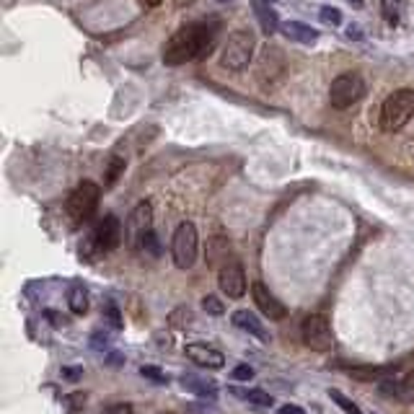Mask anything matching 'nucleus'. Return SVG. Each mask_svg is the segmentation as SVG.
<instances>
[{
    "mask_svg": "<svg viewBox=\"0 0 414 414\" xmlns=\"http://www.w3.org/2000/svg\"><path fill=\"white\" fill-rule=\"evenodd\" d=\"M197 251H199L197 228H195V223H181L177 228V233H174V241H171L174 264L179 269H192L195 262H197Z\"/></svg>",
    "mask_w": 414,
    "mask_h": 414,
    "instance_id": "nucleus-6",
    "label": "nucleus"
},
{
    "mask_svg": "<svg viewBox=\"0 0 414 414\" xmlns=\"http://www.w3.org/2000/svg\"><path fill=\"white\" fill-rule=\"evenodd\" d=\"M99 199H101V189L99 184H93V181H80L78 187L73 189V195L68 197V215L73 223H86L93 217L96 213V207H99Z\"/></svg>",
    "mask_w": 414,
    "mask_h": 414,
    "instance_id": "nucleus-4",
    "label": "nucleus"
},
{
    "mask_svg": "<svg viewBox=\"0 0 414 414\" xmlns=\"http://www.w3.org/2000/svg\"><path fill=\"white\" fill-rule=\"evenodd\" d=\"M217 3H231V0H217Z\"/></svg>",
    "mask_w": 414,
    "mask_h": 414,
    "instance_id": "nucleus-33",
    "label": "nucleus"
},
{
    "mask_svg": "<svg viewBox=\"0 0 414 414\" xmlns=\"http://www.w3.org/2000/svg\"><path fill=\"white\" fill-rule=\"evenodd\" d=\"M233 378H236V381H251V378H254V368H249V365H238L236 370H233Z\"/></svg>",
    "mask_w": 414,
    "mask_h": 414,
    "instance_id": "nucleus-28",
    "label": "nucleus"
},
{
    "mask_svg": "<svg viewBox=\"0 0 414 414\" xmlns=\"http://www.w3.org/2000/svg\"><path fill=\"white\" fill-rule=\"evenodd\" d=\"M91 244L96 246L99 254H107V251H114V249L122 244V223H119L114 215H104L99 220V226L91 236Z\"/></svg>",
    "mask_w": 414,
    "mask_h": 414,
    "instance_id": "nucleus-10",
    "label": "nucleus"
},
{
    "mask_svg": "<svg viewBox=\"0 0 414 414\" xmlns=\"http://www.w3.org/2000/svg\"><path fill=\"white\" fill-rule=\"evenodd\" d=\"M233 324H236L241 332L257 336V339H262V342H269V332L264 329V324L257 318V314H251V311H246V308H241V311L233 314Z\"/></svg>",
    "mask_w": 414,
    "mask_h": 414,
    "instance_id": "nucleus-16",
    "label": "nucleus"
},
{
    "mask_svg": "<svg viewBox=\"0 0 414 414\" xmlns=\"http://www.w3.org/2000/svg\"><path fill=\"white\" fill-rule=\"evenodd\" d=\"M181 384H184V388H189V391H195L199 396H215V384H205V381H199L195 375H181Z\"/></svg>",
    "mask_w": 414,
    "mask_h": 414,
    "instance_id": "nucleus-20",
    "label": "nucleus"
},
{
    "mask_svg": "<svg viewBox=\"0 0 414 414\" xmlns=\"http://www.w3.org/2000/svg\"><path fill=\"white\" fill-rule=\"evenodd\" d=\"M378 391L384 396H391L396 402H414V373H406V375H394V378H386L378 384Z\"/></svg>",
    "mask_w": 414,
    "mask_h": 414,
    "instance_id": "nucleus-13",
    "label": "nucleus"
},
{
    "mask_svg": "<svg viewBox=\"0 0 414 414\" xmlns=\"http://www.w3.org/2000/svg\"><path fill=\"white\" fill-rule=\"evenodd\" d=\"M254 13H257L259 24H262V29H264L267 34H275V31L282 26L280 19H277L275 8L267 6V0H254Z\"/></svg>",
    "mask_w": 414,
    "mask_h": 414,
    "instance_id": "nucleus-18",
    "label": "nucleus"
},
{
    "mask_svg": "<svg viewBox=\"0 0 414 414\" xmlns=\"http://www.w3.org/2000/svg\"><path fill=\"white\" fill-rule=\"evenodd\" d=\"M122 171H125V158H111L107 166V187H111L119 177H122Z\"/></svg>",
    "mask_w": 414,
    "mask_h": 414,
    "instance_id": "nucleus-22",
    "label": "nucleus"
},
{
    "mask_svg": "<svg viewBox=\"0 0 414 414\" xmlns=\"http://www.w3.org/2000/svg\"><path fill=\"white\" fill-rule=\"evenodd\" d=\"M150 231H153V207L150 202H140L127 217V244L132 249H140L143 244V238L148 236Z\"/></svg>",
    "mask_w": 414,
    "mask_h": 414,
    "instance_id": "nucleus-9",
    "label": "nucleus"
},
{
    "mask_svg": "<svg viewBox=\"0 0 414 414\" xmlns=\"http://www.w3.org/2000/svg\"><path fill=\"white\" fill-rule=\"evenodd\" d=\"M282 34H285L290 42H300V44H311V42L318 39V31L311 29L303 21H285V24H282Z\"/></svg>",
    "mask_w": 414,
    "mask_h": 414,
    "instance_id": "nucleus-17",
    "label": "nucleus"
},
{
    "mask_svg": "<svg viewBox=\"0 0 414 414\" xmlns=\"http://www.w3.org/2000/svg\"><path fill=\"white\" fill-rule=\"evenodd\" d=\"M231 262H236V259H233V251H231L228 238L223 236L210 238V241H207V264L223 269V267L231 264Z\"/></svg>",
    "mask_w": 414,
    "mask_h": 414,
    "instance_id": "nucleus-15",
    "label": "nucleus"
},
{
    "mask_svg": "<svg viewBox=\"0 0 414 414\" xmlns=\"http://www.w3.org/2000/svg\"><path fill=\"white\" fill-rule=\"evenodd\" d=\"M184 352H187V357L195 365H202V368H210V370H220V368L226 365V357H223V352H217V350L202 345V342L187 345V347H184Z\"/></svg>",
    "mask_w": 414,
    "mask_h": 414,
    "instance_id": "nucleus-14",
    "label": "nucleus"
},
{
    "mask_svg": "<svg viewBox=\"0 0 414 414\" xmlns=\"http://www.w3.org/2000/svg\"><path fill=\"white\" fill-rule=\"evenodd\" d=\"M329 396H332V402H336V404L342 406V412L345 414H363L360 412V406H357L352 399H347L342 391H329Z\"/></svg>",
    "mask_w": 414,
    "mask_h": 414,
    "instance_id": "nucleus-21",
    "label": "nucleus"
},
{
    "mask_svg": "<svg viewBox=\"0 0 414 414\" xmlns=\"http://www.w3.org/2000/svg\"><path fill=\"white\" fill-rule=\"evenodd\" d=\"M89 290L83 285H70V290H68V306H70V311L75 316H83L86 311H89Z\"/></svg>",
    "mask_w": 414,
    "mask_h": 414,
    "instance_id": "nucleus-19",
    "label": "nucleus"
},
{
    "mask_svg": "<svg viewBox=\"0 0 414 414\" xmlns=\"http://www.w3.org/2000/svg\"><path fill=\"white\" fill-rule=\"evenodd\" d=\"M202 308H205L210 316H220L223 311H226V306L220 303V298H215V296H205V298H202Z\"/></svg>",
    "mask_w": 414,
    "mask_h": 414,
    "instance_id": "nucleus-24",
    "label": "nucleus"
},
{
    "mask_svg": "<svg viewBox=\"0 0 414 414\" xmlns=\"http://www.w3.org/2000/svg\"><path fill=\"white\" fill-rule=\"evenodd\" d=\"M251 298H254L257 308L267 316V318H269V321H280V318H285V314H287L285 306H282V303L269 293V287H267L264 282H254V285H251Z\"/></svg>",
    "mask_w": 414,
    "mask_h": 414,
    "instance_id": "nucleus-12",
    "label": "nucleus"
},
{
    "mask_svg": "<svg viewBox=\"0 0 414 414\" xmlns=\"http://www.w3.org/2000/svg\"><path fill=\"white\" fill-rule=\"evenodd\" d=\"M197 0H177V8H187V6H195Z\"/></svg>",
    "mask_w": 414,
    "mask_h": 414,
    "instance_id": "nucleus-30",
    "label": "nucleus"
},
{
    "mask_svg": "<svg viewBox=\"0 0 414 414\" xmlns=\"http://www.w3.org/2000/svg\"><path fill=\"white\" fill-rule=\"evenodd\" d=\"M318 16H321V21H324L326 26H339V24H342V13H339L336 8H332V6L321 8V13H318Z\"/></svg>",
    "mask_w": 414,
    "mask_h": 414,
    "instance_id": "nucleus-25",
    "label": "nucleus"
},
{
    "mask_svg": "<svg viewBox=\"0 0 414 414\" xmlns=\"http://www.w3.org/2000/svg\"><path fill=\"white\" fill-rule=\"evenodd\" d=\"M277 414H306V412H303L298 404H285V406H280V412Z\"/></svg>",
    "mask_w": 414,
    "mask_h": 414,
    "instance_id": "nucleus-29",
    "label": "nucleus"
},
{
    "mask_svg": "<svg viewBox=\"0 0 414 414\" xmlns=\"http://www.w3.org/2000/svg\"><path fill=\"white\" fill-rule=\"evenodd\" d=\"M300 339L314 352H329L334 347V332L324 314H311L300 324Z\"/></svg>",
    "mask_w": 414,
    "mask_h": 414,
    "instance_id": "nucleus-5",
    "label": "nucleus"
},
{
    "mask_svg": "<svg viewBox=\"0 0 414 414\" xmlns=\"http://www.w3.org/2000/svg\"><path fill=\"white\" fill-rule=\"evenodd\" d=\"M365 93V83L357 73H342L332 80V89H329V101L334 109H347L357 104Z\"/></svg>",
    "mask_w": 414,
    "mask_h": 414,
    "instance_id": "nucleus-7",
    "label": "nucleus"
},
{
    "mask_svg": "<svg viewBox=\"0 0 414 414\" xmlns=\"http://www.w3.org/2000/svg\"><path fill=\"white\" fill-rule=\"evenodd\" d=\"M140 249H143L145 254H153V257H158V254H161V246H158V238H156V233H153V231H150L148 236L143 238Z\"/></svg>",
    "mask_w": 414,
    "mask_h": 414,
    "instance_id": "nucleus-27",
    "label": "nucleus"
},
{
    "mask_svg": "<svg viewBox=\"0 0 414 414\" xmlns=\"http://www.w3.org/2000/svg\"><path fill=\"white\" fill-rule=\"evenodd\" d=\"M246 399L254 406H272V404H275V399H272L269 394H264V391H249Z\"/></svg>",
    "mask_w": 414,
    "mask_h": 414,
    "instance_id": "nucleus-26",
    "label": "nucleus"
},
{
    "mask_svg": "<svg viewBox=\"0 0 414 414\" xmlns=\"http://www.w3.org/2000/svg\"><path fill=\"white\" fill-rule=\"evenodd\" d=\"M254 50H257V37L254 31L249 29H238L233 34H228L226 44H223V52H220V65L226 70H238L249 68V62L254 57Z\"/></svg>",
    "mask_w": 414,
    "mask_h": 414,
    "instance_id": "nucleus-2",
    "label": "nucleus"
},
{
    "mask_svg": "<svg viewBox=\"0 0 414 414\" xmlns=\"http://www.w3.org/2000/svg\"><path fill=\"white\" fill-rule=\"evenodd\" d=\"M217 37V26L213 24H187L166 42L163 47V62L166 65H184L189 60L210 55Z\"/></svg>",
    "mask_w": 414,
    "mask_h": 414,
    "instance_id": "nucleus-1",
    "label": "nucleus"
},
{
    "mask_svg": "<svg viewBox=\"0 0 414 414\" xmlns=\"http://www.w3.org/2000/svg\"><path fill=\"white\" fill-rule=\"evenodd\" d=\"M285 55L277 50V47H264L259 52L257 68H254V75H257V83L264 86V89H272L277 80L285 75Z\"/></svg>",
    "mask_w": 414,
    "mask_h": 414,
    "instance_id": "nucleus-8",
    "label": "nucleus"
},
{
    "mask_svg": "<svg viewBox=\"0 0 414 414\" xmlns=\"http://www.w3.org/2000/svg\"><path fill=\"white\" fill-rule=\"evenodd\" d=\"M217 285L228 298H241L246 293V275L238 262H231L223 269H217Z\"/></svg>",
    "mask_w": 414,
    "mask_h": 414,
    "instance_id": "nucleus-11",
    "label": "nucleus"
},
{
    "mask_svg": "<svg viewBox=\"0 0 414 414\" xmlns=\"http://www.w3.org/2000/svg\"><path fill=\"white\" fill-rule=\"evenodd\" d=\"M65 375H68V378H78L80 370H65Z\"/></svg>",
    "mask_w": 414,
    "mask_h": 414,
    "instance_id": "nucleus-31",
    "label": "nucleus"
},
{
    "mask_svg": "<svg viewBox=\"0 0 414 414\" xmlns=\"http://www.w3.org/2000/svg\"><path fill=\"white\" fill-rule=\"evenodd\" d=\"M140 375L156 381V384H168V375L163 373V370H158L156 365H143V368H140Z\"/></svg>",
    "mask_w": 414,
    "mask_h": 414,
    "instance_id": "nucleus-23",
    "label": "nucleus"
},
{
    "mask_svg": "<svg viewBox=\"0 0 414 414\" xmlns=\"http://www.w3.org/2000/svg\"><path fill=\"white\" fill-rule=\"evenodd\" d=\"M158 3H161V0H148V6H158Z\"/></svg>",
    "mask_w": 414,
    "mask_h": 414,
    "instance_id": "nucleus-32",
    "label": "nucleus"
},
{
    "mask_svg": "<svg viewBox=\"0 0 414 414\" xmlns=\"http://www.w3.org/2000/svg\"><path fill=\"white\" fill-rule=\"evenodd\" d=\"M352 3H360V0H352Z\"/></svg>",
    "mask_w": 414,
    "mask_h": 414,
    "instance_id": "nucleus-34",
    "label": "nucleus"
},
{
    "mask_svg": "<svg viewBox=\"0 0 414 414\" xmlns=\"http://www.w3.org/2000/svg\"><path fill=\"white\" fill-rule=\"evenodd\" d=\"M414 114V91L412 89H399L394 93H388L381 107V127L386 132H396L402 129L412 119Z\"/></svg>",
    "mask_w": 414,
    "mask_h": 414,
    "instance_id": "nucleus-3",
    "label": "nucleus"
}]
</instances>
